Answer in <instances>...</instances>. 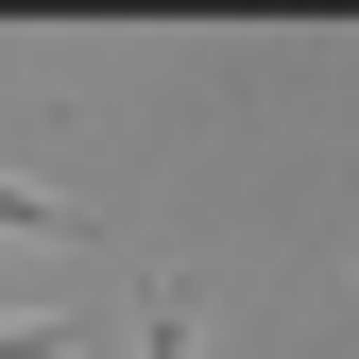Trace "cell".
Returning a JSON list of instances; mask_svg holds the SVG:
<instances>
[{
	"mask_svg": "<svg viewBox=\"0 0 359 359\" xmlns=\"http://www.w3.org/2000/svg\"><path fill=\"white\" fill-rule=\"evenodd\" d=\"M0 222H18V240H86V205H69V189H0Z\"/></svg>",
	"mask_w": 359,
	"mask_h": 359,
	"instance_id": "2",
	"label": "cell"
},
{
	"mask_svg": "<svg viewBox=\"0 0 359 359\" xmlns=\"http://www.w3.org/2000/svg\"><path fill=\"white\" fill-rule=\"evenodd\" d=\"M0 359H103L86 308H0Z\"/></svg>",
	"mask_w": 359,
	"mask_h": 359,
	"instance_id": "1",
	"label": "cell"
}]
</instances>
